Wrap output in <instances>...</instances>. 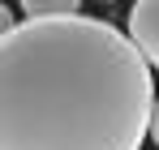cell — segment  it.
Masks as SVG:
<instances>
[{
	"instance_id": "1",
	"label": "cell",
	"mask_w": 159,
	"mask_h": 150,
	"mask_svg": "<svg viewBox=\"0 0 159 150\" xmlns=\"http://www.w3.org/2000/svg\"><path fill=\"white\" fill-rule=\"evenodd\" d=\"M151 60L99 17H26L0 43V150H142Z\"/></svg>"
},
{
	"instance_id": "2",
	"label": "cell",
	"mask_w": 159,
	"mask_h": 150,
	"mask_svg": "<svg viewBox=\"0 0 159 150\" xmlns=\"http://www.w3.org/2000/svg\"><path fill=\"white\" fill-rule=\"evenodd\" d=\"M129 39L159 69V0H138L129 9Z\"/></svg>"
},
{
	"instance_id": "3",
	"label": "cell",
	"mask_w": 159,
	"mask_h": 150,
	"mask_svg": "<svg viewBox=\"0 0 159 150\" xmlns=\"http://www.w3.org/2000/svg\"><path fill=\"white\" fill-rule=\"evenodd\" d=\"M22 17H60V13H78L82 0H17Z\"/></svg>"
},
{
	"instance_id": "4",
	"label": "cell",
	"mask_w": 159,
	"mask_h": 150,
	"mask_svg": "<svg viewBox=\"0 0 159 150\" xmlns=\"http://www.w3.org/2000/svg\"><path fill=\"white\" fill-rule=\"evenodd\" d=\"M151 142L159 146V103H155V116H151Z\"/></svg>"
},
{
	"instance_id": "5",
	"label": "cell",
	"mask_w": 159,
	"mask_h": 150,
	"mask_svg": "<svg viewBox=\"0 0 159 150\" xmlns=\"http://www.w3.org/2000/svg\"><path fill=\"white\" fill-rule=\"evenodd\" d=\"M103 4H112V0H103Z\"/></svg>"
}]
</instances>
